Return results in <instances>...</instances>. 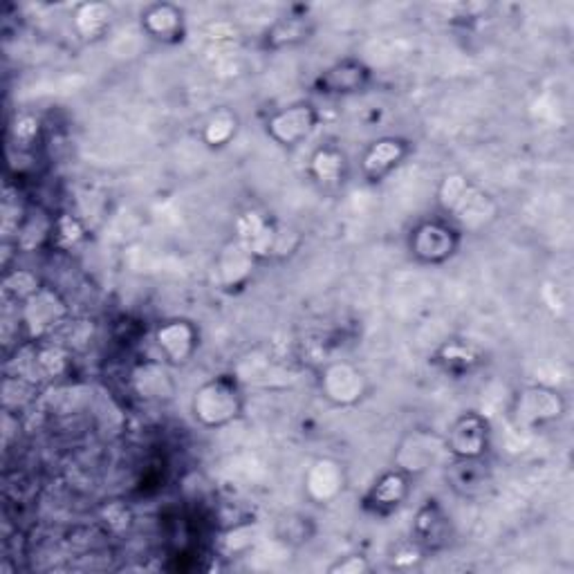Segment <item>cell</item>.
<instances>
[{
  "mask_svg": "<svg viewBox=\"0 0 574 574\" xmlns=\"http://www.w3.org/2000/svg\"><path fill=\"white\" fill-rule=\"evenodd\" d=\"M399 159V142H379L377 146H372V151L366 157V168L370 176H379V173L389 171L393 164H397Z\"/></svg>",
  "mask_w": 574,
  "mask_h": 574,
  "instance_id": "cell-1",
  "label": "cell"
},
{
  "mask_svg": "<svg viewBox=\"0 0 574 574\" xmlns=\"http://www.w3.org/2000/svg\"><path fill=\"white\" fill-rule=\"evenodd\" d=\"M368 566H366V561L364 558H359V556H350V558H345L341 561L339 566L335 568H330V572H352V574H359V572H366Z\"/></svg>",
  "mask_w": 574,
  "mask_h": 574,
  "instance_id": "cell-2",
  "label": "cell"
}]
</instances>
